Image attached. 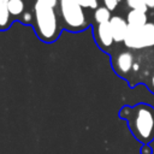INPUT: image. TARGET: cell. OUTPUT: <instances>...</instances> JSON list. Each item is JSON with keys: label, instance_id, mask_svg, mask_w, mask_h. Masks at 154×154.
<instances>
[{"label": "cell", "instance_id": "17", "mask_svg": "<svg viewBox=\"0 0 154 154\" xmlns=\"http://www.w3.org/2000/svg\"><path fill=\"white\" fill-rule=\"evenodd\" d=\"M77 4H79L83 8H85V7H89V0H75Z\"/></svg>", "mask_w": 154, "mask_h": 154}, {"label": "cell", "instance_id": "3", "mask_svg": "<svg viewBox=\"0 0 154 154\" xmlns=\"http://www.w3.org/2000/svg\"><path fill=\"white\" fill-rule=\"evenodd\" d=\"M124 45L126 48L142 49L154 46V23L149 22L141 28L130 26L128 28Z\"/></svg>", "mask_w": 154, "mask_h": 154}, {"label": "cell", "instance_id": "16", "mask_svg": "<svg viewBox=\"0 0 154 154\" xmlns=\"http://www.w3.org/2000/svg\"><path fill=\"white\" fill-rule=\"evenodd\" d=\"M97 7H99V2H97V0H89V7H88V8L96 10Z\"/></svg>", "mask_w": 154, "mask_h": 154}, {"label": "cell", "instance_id": "12", "mask_svg": "<svg viewBox=\"0 0 154 154\" xmlns=\"http://www.w3.org/2000/svg\"><path fill=\"white\" fill-rule=\"evenodd\" d=\"M128 7H130L131 10H140L143 12H147L149 8L146 4V0H125Z\"/></svg>", "mask_w": 154, "mask_h": 154}, {"label": "cell", "instance_id": "18", "mask_svg": "<svg viewBox=\"0 0 154 154\" xmlns=\"http://www.w3.org/2000/svg\"><path fill=\"white\" fill-rule=\"evenodd\" d=\"M43 2H46L47 5H49V6H52V7H54L55 8V6L58 5V0H42Z\"/></svg>", "mask_w": 154, "mask_h": 154}, {"label": "cell", "instance_id": "9", "mask_svg": "<svg viewBox=\"0 0 154 154\" xmlns=\"http://www.w3.org/2000/svg\"><path fill=\"white\" fill-rule=\"evenodd\" d=\"M94 19L97 24L109 22L111 19V10H108L106 6H100L94 12Z\"/></svg>", "mask_w": 154, "mask_h": 154}, {"label": "cell", "instance_id": "13", "mask_svg": "<svg viewBox=\"0 0 154 154\" xmlns=\"http://www.w3.org/2000/svg\"><path fill=\"white\" fill-rule=\"evenodd\" d=\"M102 1H103L105 6L111 11L116 10V7L118 6V2H119V0H102Z\"/></svg>", "mask_w": 154, "mask_h": 154}, {"label": "cell", "instance_id": "2", "mask_svg": "<svg viewBox=\"0 0 154 154\" xmlns=\"http://www.w3.org/2000/svg\"><path fill=\"white\" fill-rule=\"evenodd\" d=\"M34 19L36 32L41 40L51 42L59 35V23L54 7L42 0H36L34 5Z\"/></svg>", "mask_w": 154, "mask_h": 154}, {"label": "cell", "instance_id": "10", "mask_svg": "<svg viewBox=\"0 0 154 154\" xmlns=\"http://www.w3.org/2000/svg\"><path fill=\"white\" fill-rule=\"evenodd\" d=\"M24 1L23 0H8L7 8L11 16L17 17L22 13H24Z\"/></svg>", "mask_w": 154, "mask_h": 154}, {"label": "cell", "instance_id": "15", "mask_svg": "<svg viewBox=\"0 0 154 154\" xmlns=\"http://www.w3.org/2000/svg\"><path fill=\"white\" fill-rule=\"evenodd\" d=\"M22 19H23L25 23H29V22H31V19H32V16H31V13H30V12H24V13H23V17H22Z\"/></svg>", "mask_w": 154, "mask_h": 154}, {"label": "cell", "instance_id": "5", "mask_svg": "<svg viewBox=\"0 0 154 154\" xmlns=\"http://www.w3.org/2000/svg\"><path fill=\"white\" fill-rule=\"evenodd\" d=\"M95 37H96L99 45L102 48L107 49L112 46V43L114 42V38H113V35H112L109 22L97 24V26L95 29Z\"/></svg>", "mask_w": 154, "mask_h": 154}, {"label": "cell", "instance_id": "4", "mask_svg": "<svg viewBox=\"0 0 154 154\" xmlns=\"http://www.w3.org/2000/svg\"><path fill=\"white\" fill-rule=\"evenodd\" d=\"M60 14L71 30H81L88 24L83 7L75 0H59Z\"/></svg>", "mask_w": 154, "mask_h": 154}, {"label": "cell", "instance_id": "14", "mask_svg": "<svg viewBox=\"0 0 154 154\" xmlns=\"http://www.w3.org/2000/svg\"><path fill=\"white\" fill-rule=\"evenodd\" d=\"M140 153L141 154H153V148L150 147V144H142Z\"/></svg>", "mask_w": 154, "mask_h": 154}, {"label": "cell", "instance_id": "8", "mask_svg": "<svg viewBox=\"0 0 154 154\" xmlns=\"http://www.w3.org/2000/svg\"><path fill=\"white\" fill-rule=\"evenodd\" d=\"M147 20H148L147 13L140 10H130L126 14V22L130 26L141 28L148 23Z\"/></svg>", "mask_w": 154, "mask_h": 154}, {"label": "cell", "instance_id": "6", "mask_svg": "<svg viewBox=\"0 0 154 154\" xmlns=\"http://www.w3.org/2000/svg\"><path fill=\"white\" fill-rule=\"evenodd\" d=\"M132 67H134V55L129 51L120 52L116 57V59H114V69L119 75H122V76L128 75L131 71Z\"/></svg>", "mask_w": 154, "mask_h": 154}, {"label": "cell", "instance_id": "11", "mask_svg": "<svg viewBox=\"0 0 154 154\" xmlns=\"http://www.w3.org/2000/svg\"><path fill=\"white\" fill-rule=\"evenodd\" d=\"M8 0H0V28H6L10 24V12L7 8Z\"/></svg>", "mask_w": 154, "mask_h": 154}, {"label": "cell", "instance_id": "20", "mask_svg": "<svg viewBox=\"0 0 154 154\" xmlns=\"http://www.w3.org/2000/svg\"><path fill=\"white\" fill-rule=\"evenodd\" d=\"M150 84H152V89L154 90V75H153V77H152V79H150Z\"/></svg>", "mask_w": 154, "mask_h": 154}, {"label": "cell", "instance_id": "1", "mask_svg": "<svg viewBox=\"0 0 154 154\" xmlns=\"http://www.w3.org/2000/svg\"><path fill=\"white\" fill-rule=\"evenodd\" d=\"M119 117L126 120L128 128L136 141L142 144H150L154 141V108L150 105L124 106L119 111Z\"/></svg>", "mask_w": 154, "mask_h": 154}, {"label": "cell", "instance_id": "7", "mask_svg": "<svg viewBox=\"0 0 154 154\" xmlns=\"http://www.w3.org/2000/svg\"><path fill=\"white\" fill-rule=\"evenodd\" d=\"M109 25H111L114 42H123L125 38L128 28H129L126 19L122 18L120 16H113L109 19Z\"/></svg>", "mask_w": 154, "mask_h": 154}, {"label": "cell", "instance_id": "19", "mask_svg": "<svg viewBox=\"0 0 154 154\" xmlns=\"http://www.w3.org/2000/svg\"><path fill=\"white\" fill-rule=\"evenodd\" d=\"M148 8H154V0H146Z\"/></svg>", "mask_w": 154, "mask_h": 154}]
</instances>
